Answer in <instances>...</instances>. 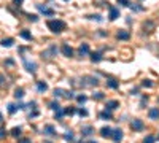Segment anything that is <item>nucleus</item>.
I'll return each mask as SVG.
<instances>
[{"mask_svg":"<svg viewBox=\"0 0 159 143\" xmlns=\"http://www.w3.org/2000/svg\"><path fill=\"white\" fill-rule=\"evenodd\" d=\"M8 86V81H6L5 75H0V88H6Z\"/></svg>","mask_w":159,"mask_h":143,"instance_id":"c756f323","label":"nucleus"},{"mask_svg":"<svg viewBox=\"0 0 159 143\" xmlns=\"http://www.w3.org/2000/svg\"><path fill=\"white\" fill-rule=\"evenodd\" d=\"M107 88H110V89H118V88H119V83H118L115 78H108V80H107Z\"/></svg>","mask_w":159,"mask_h":143,"instance_id":"a211bd4d","label":"nucleus"},{"mask_svg":"<svg viewBox=\"0 0 159 143\" xmlns=\"http://www.w3.org/2000/svg\"><path fill=\"white\" fill-rule=\"evenodd\" d=\"M83 81H84V86H97L99 84V78L97 76H92V75L83 76Z\"/></svg>","mask_w":159,"mask_h":143,"instance_id":"20e7f679","label":"nucleus"},{"mask_svg":"<svg viewBox=\"0 0 159 143\" xmlns=\"http://www.w3.org/2000/svg\"><path fill=\"white\" fill-rule=\"evenodd\" d=\"M18 143H32V140L30 138H19Z\"/></svg>","mask_w":159,"mask_h":143,"instance_id":"79ce46f5","label":"nucleus"},{"mask_svg":"<svg viewBox=\"0 0 159 143\" xmlns=\"http://www.w3.org/2000/svg\"><path fill=\"white\" fill-rule=\"evenodd\" d=\"M78 115H80L81 118H83V116H88V110H84V108H80V110H78Z\"/></svg>","mask_w":159,"mask_h":143,"instance_id":"4c0bfd02","label":"nucleus"},{"mask_svg":"<svg viewBox=\"0 0 159 143\" xmlns=\"http://www.w3.org/2000/svg\"><path fill=\"white\" fill-rule=\"evenodd\" d=\"M43 134H45V135H51V137H56V130H54V126H51V124L45 126Z\"/></svg>","mask_w":159,"mask_h":143,"instance_id":"f3484780","label":"nucleus"},{"mask_svg":"<svg viewBox=\"0 0 159 143\" xmlns=\"http://www.w3.org/2000/svg\"><path fill=\"white\" fill-rule=\"evenodd\" d=\"M116 37H118V40H129V32L127 30H119L118 33H116Z\"/></svg>","mask_w":159,"mask_h":143,"instance_id":"aec40b11","label":"nucleus"},{"mask_svg":"<svg viewBox=\"0 0 159 143\" xmlns=\"http://www.w3.org/2000/svg\"><path fill=\"white\" fill-rule=\"evenodd\" d=\"M116 2H118L121 6H129V5H130V2H129V0H116Z\"/></svg>","mask_w":159,"mask_h":143,"instance_id":"e433bc0d","label":"nucleus"},{"mask_svg":"<svg viewBox=\"0 0 159 143\" xmlns=\"http://www.w3.org/2000/svg\"><path fill=\"white\" fill-rule=\"evenodd\" d=\"M111 132H113L111 127H102V129H100V135H102L103 138H110L111 137Z\"/></svg>","mask_w":159,"mask_h":143,"instance_id":"dca6fc26","label":"nucleus"},{"mask_svg":"<svg viewBox=\"0 0 159 143\" xmlns=\"http://www.w3.org/2000/svg\"><path fill=\"white\" fill-rule=\"evenodd\" d=\"M158 138H159V137H158Z\"/></svg>","mask_w":159,"mask_h":143,"instance_id":"09e8293b","label":"nucleus"},{"mask_svg":"<svg viewBox=\"0 0 159 143\" xmlns=\"http://www.w3.org/2000/svg\"><path fill=\"white\" fill-rule=\"evenodd\" d=\"M88 19H92V21H102V16H100V14H89L88 16Z\"/></svg>","mask_w":159,"mask_h":143,"instance_id":"473e14b6","label":"nucleus"},{"mask_svg":"<svg viewBox=\"0 0 159 143\" xmlns=\"http://www.w3.org/2000/svg\"><path fill=\"white\" fill-rule=\"evenodd\" d=\"M65 2H68V0H65Z\"/></svg>","mask_w":159,"mask_h":143,"instance_id":"de8ad7c7","label":"nucleus"},{"mask_svg":"<svg viewBox=\"0 0 159 143\" xmlns=\"http://www.w3.org/2000/svg\"><path fill=\"white\" fill-rule=\"evenodd\" d=\"M86 100H88L86 95H78V97H76V102L81 103V105H83V103H86Z\"/></svg>","mask_w":159,"mask_h":143,"instance_id":"f704fd0d","label":"nucleus"},{"mask_svg":"<svg viewBox=\"0 0 159 143\" xmlns=\"http://www.w3.org/2000/svg\"><path fill=\"white\" fill-rule=\"evenodd\" d=\"M142 86L143 88H151V86H153V81H151V80H143L142 81Z\"/></svg>","mask_w":159,"mask_h":143,"instance_id":"72a5a7b5","label":"nucleus"},{"mask_svg":"<svg viewBox=\"0 0 159 143\" xmlns=\"http://www.w3.org/2000/svg\"><path fill=\"white\" fill-rule=\"evenodd\" d=\"M57 51H59L57 46L56 45H51L48 49H45V51L41 53V57H43V59H53V57L57 56Z\"/></svg>","mask_w":159,"mask_h":143,"instance_id":"f03ea898","label":"nucleus"},{"mask_svg":"<svg viewBox=\"0 0 159 143\" xmlns=\"http://www.w3.org/2000/svg\"><path fill=\"white\" fill-rule=\"evenodd\" d=\"M76 113V108L75 107H67L64 110V115H67V116H72V115H75Z\"/></svg>","mask_w":159,"mask_h":143,"instance_id":"a878e982","label":"nucleus"},{"mask_svg":"<svg viewBox=\"0 0 159 143\" xmlns=\"http://www.w3.org/2000/svg\"><path fill=\"white\" fill-rule=\"evenodd\" d=\"M48 29L54 33H61V32H64V29H65V22L61 21V19H49Z\"/></svg>","mask_w":159,"mask_h":143,"instance_id":"f257e3e1","label":"nucleus"},{"mask_svg":"<svg viewBox=\"0 0 159 143\" xmlns=\"http://www.w3.org/2000/svg\"><path fill=\"white\" fill-rule=\"evenodd\" d=\"M49 108L56 111L57 108H61V105H59V102H56V100H54V102H51V103H49Z\"/></svg>","mask_w":159,"mask_h":143,"instance_id":"c9c22d12","label":"nucleus"},{"mask_svg":"<svg viewBox=\"0 0 159 143\" xmlns=\"http://www.w3.org/2000/svg\"><path fill=\"white\" fill-rule=\"evenodd\" d=\"M19 108H24V105H22V103H19V105H16V103H10V105H8V113L14 115Z\"/></svg>","mask_w":159,"mask_h":143,"instance_id":"2eb2a0df","label":"nucleus"},{"mask_svg":"<svg viewBox=\"0 0 159 143\" xmlns=\"http://www.w3.org/2000/svg\"><path fill=\"white\" fill-rule=\"evenodd\" d=\"M22 2H24V0H13V3H14V5H18V6L21 5Z\"/></svg>","mask_w":159,"mask_h":143,"instance_id":"37998d69","label":"nucleus"},{"mask_svg":"<svg viewBox=\"0 0 159 143\" xmlns=\"http://www.w3.org/2000/svg\"><path fill=\"white\" fill-rule=\"evenodd\" d=\"M91 60L92 62H100V60H102V54L100 53H91Z\"/></svg>","mask_w":159,"mask_h":143,"instance_id":"393cba45","label":"nucleus"},{"mask_svg":"<svg viewBox=\"0 0 159 143\" xmlns=\"http://www.w3.org/2000/svg\"><path fill=\"white\" fill-rule=\"evenodd\" d=\"M0 121H3V116H2V113H0Z\"/></svg>","mask_w":159,"mask_h":143,"instance_id":"c03bdc74","label":"nucleus"},{"mask_svg":"<svg viewBox=\"0 0 159 143\" xmlns=\"http://www.w3.org/2000/svg\"><path fill=\"white\" fill-rule=\"evenodd\" d=\"M158 57H159V56H158Z\"/></svg>","mask_w":159,"mask_h":143,"instance_id":"8fccbe9b","label":"nucleus"},{"mask_svg":"<svg viewBox=\"0 0 159 143\" xmlns=\"http://www.w3.org/2000/svg\"><path fill=\"white\" fill-rule=\"evenodd\" d=\"M61 53L64 54L65 57H73V48L70 45H67V43H64L61 46Z\"/></svg>","mask_w":159,"mask_h":143,"instance_id":"39448f33","label":"nucleus"},{"mask_svg":"<svg viewBox=\"0 0 159 143\" xmlns=\"http://www.w3.org/2000/svg\"><path fill=\"white\" fill-rule=\"evenodd\" d=\"M107 110H116V108H118L119 107V102H118V100H108V102H107Z\"/></svg>","mask_w":159,"mask_h":143,"instance_id":"6ab92c4d","label":"nucleus"},{"mask_svg":"<svg viewBox=\"0 0 159 143\" xmlns=\"http://www.w3.org/2000/svg\"><path fill=\"white\" fill-rule=\"evenodd\" d=\"M153 29H154V22L153 21H145V22H143V26H142L143 33H151V32H153Z\"/></svg>","mask_w":159,"mask_h":143,"instance_id":"0eeeda50","label":"nucleus"},{"mask_svg":"<svg viewBox=\"0 0 159 143\" xmlns=\"http://www.w3.org/2000/svg\"><path fill=\"white\" fill-rule=\"evenodd\" d=\"M56 119H62L64 118V110H62V108H57L56 110V116H54Z\"/></svg>","mask_w":159,"mask_h":143,"instance_id":"2f4dec72","label":"nucleus"},{"mask_svg":"<svg viewBox=\"0 0 159 143\" xmlns=\"http://www.w3.org/2000/svg\"><path fill=\"white\" fill-rule=\"evenodd\" d=\"M21 132H22L21 127H13V129H11V135H13V137H19Z\"/></svg>","mask_w":159,"mask_h":143,"instance_id":"cd10ccee","label":"nucleus"},{"mask_svg":"<svg viewBox=\"0 0 159 143\" xmlns=\"http://www.w3.org/2000/svg\"><path fill=\"white\" fill-rule=\"evenodd\" d=\"M130 127H132L134 130H143L145 124H143V121H142V119H134V121L130 122Z\"/></svg>","mask_w":159,"mask_h":143,"instance_id":"9b49d317","label":"nucleus"},{"mask_svg":"<svg viewBox=\"0 0 159 143\" xmlns=\"http://www.w3.org/2000/svg\"><path fill=\"white\" fill-rule=\"evenodd\" d=\"M88 143H97V142H88Z\"/></svg>","mask_w":159,"mask_h":143,"instance_id":"a18cd8bd","label":"nucleus"},{"mask_svg":"<svg viewBox=\"0 0 159 143\" xmlns=\"http://www.w3.org/2000/svg\"><path fill=\"white\" fill-rule=\"evenodd\" d=\"M24 67H26V70L30 72V73H35L37 72V64L35 62H30V60H27V59H24Z\"/></svg>","mask_w":159,"mask_h":143,"instance_id":"1a4fd4ad","label":"nucleus"},{"mask_svg":"<svg viewBox=\"0 0 159 143\" xmlns=\"http://www.w3.org/2000/svg\"><path fill=\"white\" fill-rule=\"evenodd\" d=\"M99 118L100 119H105V121H110V119H113V115H111L110 110H103V111H100Z\"/></svg>","mask_w":159,"mask_h":143,"instance_id":"f8f14e48","label":"nucleus"},{"mask_svg":"<svg viewBox=\"0 0 159 143\" xmlns=\"http://www.w3.org/2000/svg\"><path fill=\"white\" fill-rule=\"evenodd\" d=\"M94 134V127L92 126H84L83 129H81V135L83 137H89V135H92Z\"/></svg>","mask_w":159,"mask_h":143,"instance_id":"ddd939ff","label":"nucleus"},{"mask_svg":"<svg viewBox=\"0 0 159 143\" xmlns=\"http://www.w3.org/2000/svg\"><path fill=\"white\" fill-rule=\"evenodd\" d=\"M64 137H65V140H68V142H73V134H72V132H68V134H65V135H64Z\"/></svg>","mask_w":159,"mask_h":143,"instance_id":"58836bf2","label":"nucleus"},{"mask_svg":"<svg viewBox=\"0 0 159 143\" xmlns=\"http://www.w3.org/2000/svg\"><path fill=\"white\" fill-rule=\"evenodd\" d=\"M19 35H21V38H24V40H29V41H32L34 38H32V33L29 32V30H22L21 33H19Z\"/></svg>","mask_w":159,"mask_h":143,"instance_id":"b1692460","label":"nucleus"},{"mask_svg":"<svg viewBox=\"0 0 159 143\" xmlns=\"http://www.w3.org/2000/svg\"><path fill=\"white\" fill-rule=\"evenodd\" d=\"M37 89H38V92H46L48 91V84L45 81H37Z\"/></svg>","mask_w":159,"mask_h":143,"instance_id":"4be33fe9","label":"nucleus"},{"mask_svg":"<svg viewBox=\"0 0 159 143\" xmlns=\"http://www.w3.org/2000/svg\"><path fill=\"white\" fill-rule=\"evenodd\" d=\"M13 43H14L13 38H3V40L0 41V45L5 46V48H10V46H13Z\"/></svg>","mask_w":159,"mask_h":143,"instance_id":"5701e85b","label":"nucleus"},{"mask_svg":"<svg viewBox=\"0 0 159 143\" xmlns=\"http://www.w3.org/2000/svg\"><path fill=\"white\" fill-rule=\"evenodd\" d=\"M78 54L80 56H86V54H89V45L88 43H81L80 48H78Z\"/></svg>","mask_w":159,"mask_h":143,"instance_id":"4468645a","label":"nucleus"},{"mask_svg":"<svg viewBox=\"0 0 159 143\" xmlns=\"http://www.w3.org/2000/svg\"><path fill=\"white\" fill-rule=\"evenodd\" d=\"M103 97H105V94H103V92H94V94H92V99L94 100H102Z\"/></svg>","mask_w":159,"mask_h":143,"instance_id":"c85d7f7f","label":"nucleus"},{"mask_svg":"<svg viewBox=\"0 0 159 143\" xmlns=\"http://www.w3.org/2000/svg\"><path fill=\"white\" fill-rule=\"evenodd\" d=\"M130 6V10H134V11H142L143 10V6H137V5H129Z\"/></svg>","mask_w":159,"mask_h":143,"instance_id":"ea45409f","label":"nucleus"},{"mask_svg":"<svg viewBox=\"0 0 159 143\" xmlns=\"http://www.w3.org/2000/svg\"><path fill=\"white\" fill-rule=\"evenodd\" d=\"M54 97H65V99H73V91H64V89H54Z\"/></svg>","mask_w":159,"mask_h":143,"instance_id":"7ed1b4c3","label":"nucleus"},{"mask_svg":"<svg viewBox=\"0 0 159 143\" xmlns=\"http://www.w3.org/2000/svg\"><path fill=\"white\" fill-rule=\"evenodd\" d=\"M150 119H159V108H151L148 111Z\"/></svg>","mask_w":159,"mask_h":143,"instance_id":"412c9836","label":"nucleus"},{"mask_svg":"<svg viewBox=\"0 0 159 143\" xmlns=\"http://www.w3.org/2000/svg\"><path fill=\"white\" fill-rule=\"evenodd\" d=\"M154 142H156V137H154V135H146L145 140H143V143H154Z\"/></svg>","mask_w":159,"mask_h":143,"instance_id":"7c9ffc66","label":"nucleus"},{"mask_svg":"<svg viewBox=\"0 0 159 143\" xmlns=\"http://www.w3.org/2000/svg\"><path fill=\"white\" fill-rule=\"evenodd\" d=\"M37 8L40 10V13H43L45 16H54V10L48 8L46 5H37Z\"/></svg>","mask_w":159,"mask_h":143,"instance_id":"6e6552de","label":"nucleus"},{"mask_svg":"<svg viewBox=\"0 0 159 143\" xmlns=\"http://www.w3.org/2000/svg\"><path fill=\"white\" fill-rule=\"evenodd\" d=\"M123 130L121 129H113V132H111V138H113V142L115 143H121L123 140Z\"/></svg>","mask_w":159,"mask_h":143,"instance_id":"423d86ee","label":"nucleus"},{"mask_svg":"<svg viewBox=\"0 0 159 143\" xmlns=\"http://www.w3.org/2000/svg\"><path fill=\"white\" fill-rule=\"evenodd\" d=\"M45 143H53V142H45Z\"/></svg>","mask_w":159,"mask_h":143,"instance_id":"49530a36","label":"nucleus"},{"mask_svg":"<svg viewBox=\"0 0 159 143\" xmlns=\"http://www.w3.org/2000/svg\"><path fill=\"white\" fill-rule=\"evenodd\" d=\"M24 89H22V88H18V89L16 91H14V97H16V99H22V97H24Z\"/></svg>","mask_w":159,"mask_h":143,"instance_id":"bb28decb","label":"nucleus"},{"mask_svg":"<svg viewBox=\"0 0 159 143\" xmlns=\"http://www.w3.org/2000/svg\"><path fill=\"white\" fill-rule=\"evenodd\" d=\"M6 137V130L3 127H0V138H5Z\"/></svg>","mask_w":159,"mask_h":143,"instance_id":"a19ab883","label":"nucleus"},{"mask_svg":"<svg viewBox=\"0 0 159 143\" xmlns=\"http://www.w3.org/2000/svg\"><path fill=\"white\" fill-rule=\"evenodd\" d=\"M108 11H110V21H115V19L119 18V10L116 8V6H108Z\"/></svg>","mask_w":159,"mask_h":143,"instance_id":"9d476101","label":"nucleus"}]
</instances>
